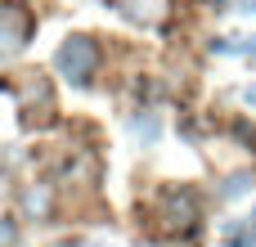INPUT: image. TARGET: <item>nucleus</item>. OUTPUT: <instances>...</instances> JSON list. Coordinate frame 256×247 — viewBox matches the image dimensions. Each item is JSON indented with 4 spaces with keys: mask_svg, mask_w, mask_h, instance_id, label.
<instances>
[{
    "mask_svg": "<svg viewBox=\"0 0 256 247\" xmlns=\"http://www.w3.org/2000/svg\"><path fill=\"white\" fill-rule=\"evenodd\" d=\"M243 99H248V104L256 108V86H248V90H243Z\"/></svg>",
    "mask_w": 256,
    "mask_h": 247,
    "instance_id": "nucleus-7",
    "label": "nucleus"
},
{
    "mask_svg": "<svg viewBox=\"0 0 256 247\" xmlns=\"http://www.w3.org/2000/svg\"><path fill=\"white\" fill-rule=\"evenodd\" d=\"M248 189H252V176H248V171H238V176H230V180H225L220 198H238V194H248Z\"/></svg>",
    "mask_w": 256,
    "mask_h": 247,
    "instance_id": "nucleus-3",
    "label": "nucleus"
},
{
    "mask_svg": "<svg viewBox=\"0 0 256 247\" xmlns=\"http://www.w3.org/2000/svg\"><path fill=\"white\" fill-rule=\"evenodd\" d=\"M243 9H248V14H256V0H243Z\"/></svg>",
    "mask_w": 256,
    "mask_h": 247,
    "instance_id": "nucleus-8",
    "label": "nucleus"
},
{
    "mask_svg": "<svg viewBox=\"0 0 256 247\" xmlns=\"http://www.w3.org/2000/svg\"><path fill=\"white\" fill-rule=\"evenodd\" d=\"M27 14L22 9H14V4H4V22H0V58H9V54H18L22 50V40H27Z\"/></svg>",
    "mask_w": 256,
    "mask_h": 247,
    "instance_id": "nucleus-2",
    "label": "nucleus"
},
{
    "mask_svg": "<svg viewBox=\"0 0 256 247\" xmlns=\"http://www.w3.org/2000/svg\"><path fill=\"white\" fill-rule=\"evenodd\" d=\"M230 238H234L230 247H256V230H252V220H243V225H230Z\"/></svg>",
    "mask_w": 256,
    "mask_h": 247,
    "instance_id": "nucleus-4",
    "label": "nucleus"
},
{
    "mask_svg": "<svg viewBox=\"0 0 256 247\" xmlns=\"http://www.w3.org/2000/svg\"><path fill=\"white\" fill-rule=\"evenodd\" d=\"M238 50H243V54H248V58H252V63H256V36H252V40H248V45H238Z\"/></svg>",
    "mask_w": 256,
    "mask_h": 247,
    "instance_id": "nucleus-6",
    "label": "nucleus"
},
{
    "mask_svg": "<svg viewBox=\"0 0 256 247\" xmlns=\"http://www.w3.org/2000/svg\"><path fill=\"white\" fill-rule=\"evenodd\" d=\"M54 68H58V76H68L72 86H90V76H94V68H99V45H94L90 36H68V40L58 45V54H54Z\"/></svg>",
    "mask_w": 256,
    "mask_h": 247,
    "instance_id": "nucleus-1",
    "label": "nucleus"
},
{
    "mask_svg": "<svg viewBox=\"0 0 256 247\" xmlns=\"http://www.w3.org/2000/svg\"><path fill=\"white\" fill-rule=\"evenodd\" d=\"M9 243H14V225L4 220V225H0V247H9Z\"/></svg>",
    "mask_w": 256,
    "mask_h": 247,
    "instance_id": "nucleus-5",
    "label": "nucleus"
}]
</instances>
